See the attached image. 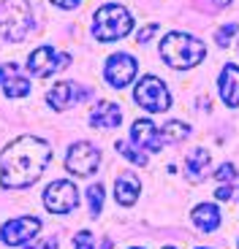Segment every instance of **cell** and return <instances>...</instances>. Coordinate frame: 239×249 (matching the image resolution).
<instances>
[{"instance_id": "1", "label": "cell", "mask_w": 239, "mask_h": 249, "mask_svg": "<svg viewBox=\"0 0 239 249\" xmlns=\"http://www.w3.org/2000/svg\"><path fill=\"white\" fill-rule=\"evenodd\" d=\"M52 157V146L36 136H19L0 155V184L3 190H25L36 184Z\"/></svg>"}, {"instance_id": "2", "label": "cell", "mask_w": 239, "mask_h": 249, "mask_svg": "<svg viewBox=\"0 0 239 249\" xmlns=\"http://www.w3.org/2000/svg\"><path fill=\"white\" fill-rule=\"evenodd\" d=\"M204 54H207V44L201 38L188 36V33H169L166 38H160V57L169 68H196L204 60Z\"/></svg>"}, {"instance_id": "3", "label": "cell", "mask_w": 239, "mask_h": 249, "mask_svg": "<svg viewBox=\"0 0 239 249\" xmlns=\"http://www.w3.org/2000/svg\"><path fill=\"white\" fill-rule=\"evenodd\" d=\"M33 30V0H0V36L25 41Z\"/></svg>"}, {"instance_id": "4", "label": "cell", "mask_w": 239, "mask_h": 249, "mask_svg": "<svg viewBox=\"0 0 239 249\" xmlns=\"http://www.w3.org/2000/svg\"><path fill=\"white\" fill-rule=\"evenodd\" d=\"M133 27V17L128 14V8L117 6V3H109L101 6L93 14V36L103 44L109 41H117V38H125Z\"/></svg>"}, {"instance_id": "5", "label": "cell", "mask_w": 239, "mask_h": 249, "mask_svg": "<svg viewBox=\"0 0 239 249\" xmlns=\"http://www.w3.org/2000/svg\"><path fill=\"white\" fill-rule=\"evenodd\" d=\"M133 98H136L139 106L150 114H163L171 108V95L158 76H141V81L133 89Z\"/></svg>"}, {"instance_id": "6", "label": "cell", "mask_w": 239, "mask_h": 249, "mask_svg": "<svg viewBox=\"0 0 239 249\" xmlns=\"http://www.w3.org/2000/svg\"><path fill=\"white\" fill-rule=\"evenodd\" d=\"M44 206L52 214H68L79 206V193L76 184L68 179H55L49 187L44 190Z\"/></svg>"}, {"instance_id": "7", "label": "cell", "mask_w": 239, "mask_h": 249, "mask_svg": "<svg viewBox=\"0 0 239 249\" xmlns=\"http://www.w3.org/2000/svg\"><path fill=\"white\" fill-rule=\"evenodd\" d=\"M71 65V54L65 52H55L52 46H38L36 52H30L27 57V71L38 79H46V76L57 73V71H63Z\"/></svg>"}, {"instance_id": "8", "label": "cell", "mask_w": 239, "mask_h": 249, "mask_svg": "<svg viewBox=\"0 0 239 249\" xmlns=\"http://www.w3.org/2000/svg\"><path fill=\"white\" fill-rule=\"evenodd\" d=\"M98 162H101V152L95 149L93 143L79 141L68 149V157H65V168L76 176H93L98 171Z\"/></svg>"}, {"instance_id": "9", "label": "cell", "mask_w": 239, "mask_h": 249, "mask_svg": "<svg viewBox=\"0 0 239 249\" xmlns=\"http://www.w3.org/2000/svg\"><path fill=\"white\" fill-rule=\"evenodd\" d=\"M38 231H41V219L38 217H17V219L3 225L0 238H3V244H8V247H22V244L33 241V238L38 236Z\"/></svg>"}, {"instance_id": "10", "label": "cell", "mask_w": 239, "mask_h": 249, "mask_svg": "<svg viewBox=\"0 0 239 249\" xmlns=\"http://www.w3.org/2000/svg\"><path fill=\"white\" fill-rule=\"evenodd\" d=\"M103 76L106 81L112 84L114 89H122L128 87L136 76V60H133L128 52H120V54H112L106 60V68H103Z\"/></svg>"}, {"instance_id": "11", "label": "cell", "mask_w": 239, "mask_h": 249, "mask_svg": "<svg viewBox=\"0 0 239 249\" xmlns=\"http://www.w3.org/2000/svg\"><path fill=\"white\" fill-rule=\"evenodd\" d=\"M87 89L79 84V81H57L55 87L46 92V103H49L55 111H65V108L76 106V103H82L87 98Z\"/></svg>"}, {"instance_id": "12", "label": "cell", "mask_w": 239, "mask_h": 249, "mask_svg": "<svg viewBox=\"0 0 239 249\" xmlns=\"http://www.w3.org/2000/svg\"><path fill=\"white\" fill-rule=\"evenodd\" d=\"M131 138L139 149H147V152H160L163 149V138L158 133V124L150 122V119H136L131 127Z\"/></svg>"}, {"instance_id": "13", "label": "cell", "mask_w": 239, "mask_h": 249, "mask_svg": "<svg viewBox=\"0 0 239 249\" xmlns=\"http://www.w3.org/2000/svg\"><path fill=\"white\" fill-rule=\"evenodd\" d=\"M218 87H220L223 103H226L228 108H239V65H234V62L223 65Z\"/></svg>"}, {"instance_id": "14", "label": "cell", "mask_w": 239, "mask_h": 249, "mask_svg": "<svg viewBox=\"0 0 239 249\" xmlns=\"http://www.w3.org/2000/svg\"><path fill=\"white\" fill-rule=\"evenodd\" d=\"M120 122H122V108L112 100H103L90 111V124L93 127H117Z\"/></svg>"}, {"instance_id": "15", "label": "cell", "mask_w": 239, "mask_h": 249, "mask_svg": "<svg viewBox=\"0 0 239 249\" xmlns=\"http://www.w3.org/2000/svg\"><path fill=\"white\" fill-rule=\"evenodd\" d=\"M141 193V181H139L136 174H120L117 181H114V195H117L120 206H133Z\"/></svg>"}, {"instance_id": "16", "label": "cell", "mask_w": 239, "mask_h": 249, "mask_svg": "<svg viewBox=\"0 0 239 249\" xmlns=\"http://www.w3.org/2000/svg\"><path fill=\"white\" fill-rule=\"evenodd\" d=\"M207 165H209V152L204 146H196L185 160V176L190 181H201L207 176Z\"/></svg>"}, {"instance_id": "17", "label": "cell", "mask_w": 239, "mask_h": 249, "mask_svg": "<svg viewBox=\"0 0 239 249\" xmlns=\"http://www.w3.org/2000/svg\"><path fill=\"white\" fill-rule=\"evenodd\" d=\"M193 222L199 231L204 233H212L220 228V212H218V206L212 203H201V206H196L193 209Z\"/></svg>"}, {"instance_id": "18", "label": "cell", "mask_w": 239, "mask_h": 249, "mask_svg": "<svg viewBox=\"0 0 239 249\" xmlns=\"http://www.w3.org/2000/svg\"><path fill=\"white\" fill-rule=\"evenodd\" d=\"M158 133H160L163 143H179V141H185V138L190 136V127L185 122H179V119H171V122L163 124V127H158Z\"/></svg>"}, {"instance_id": "19", "label": "cell", "mask_w": 239, "mask_h": 249, "mask_svg": "<svg viewBox=\"0 0 239 249\" xmlns=\"http://www.w3.org/2000/svg\"><path fill=\"white\" fill-rule=\"evenodd\" d=\"M0 87H3L6 98H25V95L30 92V81H27L25 76H19V73H11Z\"/></svg>"}, {"instance_id": "20", "label": "cell", "mask_w": 239, "mask_h": 249, "mask_svg": "<svg viewBox=\"0 0 239 249\" xmlns=\"http://www.w3.org/2000/svg\"><path fill=\"white\" fill-rule=\"evenodd\" d=\"M114 149H117V155H122L125 160H131L133 165H141V168L147 165V155H144V149H133V143H128V141H117V143H114Z\"/></svg>"}, {"instance_id": "21", "label": "cell", "mask_w": 239, "mask_h": 249, "mask_svg": "<svg viewBox=\"0 0 239 249\" xmlns=\"http://www.w3.org/2000/svg\"><path fill=\"white\" fill-rule=\"evenodd\" d=\"M87 200H90V214L93 217H98L103 209V187L101 184H93L87 187Z\"/></svg>"}, {"instance_id": "22", "label": "cell", "mask_w": 239, "mask_h": 249, "mask_svg": "<svg viewBox=\"0 0 239 249\" xmlns=\"http://www.w3.org/2000/svg\"><path fill=\"white\" fill-rule=\"evenodd\" d=\"M237 30H239L237 22H231V25H223L220 30L215 33V41H218V46H223V49H226V46L231 44V38L237 36Z\"/></svg>"}, {"instance_id": "23", "label": "cell", "mask_w": 239, "mask_h": 249, "mask_svg": "<svg viewBox=\"0 0 239 249\" xmlns=\"http://www.w3.org/2000/svg\"><path fill=\"white\" fill-rule=\"evenodd\" d=\"M74 249H93V233L90 231H79L74 236Z\"/></svg>"}, {"instance_id": "24", "label": "cell", "mask_w": 239, "mask_h": 249, "mask_svg": "<svg viewBox=\"0 0 239 249\" xmlns=\"http://www.w3.org/2000/svg\"><path fill=\"white\" fill-rule=\"evenodd\" d=\"M215 179H218V181H231V179H237V168H234L231 162H223L220 168L215 171Z\"/></svg>"}, {"instance_id": "25", "label": "cell", "mask_w": 239, "mask_h": 249, "mask_svg": "<svg viewBox=\"0 0 239 249\" xmlns=\"http://www.w3.org/2000/svg\"><path fill=\"white\" fill-rule=\"evenodd\" d=\"M215 195H218V200H234V198H237V187L220 184L218 190H215Z\"/></svg>"}, {"instance_id": "26", "label": "cell", "mask_w": 239, "mask_h": 249, "mask_svg": "<svg viewBox=\"0 0 239 249\" xmlns=\"http://www.w3.org/2000/svg\"><path fill=\"white\" fill-rule=\"evenodd\" d=\"M155 33H158V25H147V27H141V30H139L136 41H139V44H147V41H150Z\"/></svg>"}, {"instance_id": "27", "label": "cell", "mask_w": 239, "mask_h": 249, "mask_svg": "<svg viewBox=\"0 0 239 249\" xmlns=\"http://www.w3.org/2000/svg\"><path fill=\"white\" fill-rule=\"evenodd\" d=\"M27 249H57V238L52 236V238H46V241H38V244H33V247H27Z\"/></svg>"}, {"instance_id": "28", "label": "cell", "mask_w": 239, "mask_h": 249, "mask_svg": "<svg viewBox=\"0 0 239 249\" xmlns=\"http://www.w3.org/2000/svg\"><path fill=\"white\" fill-rule=\"evenodd\" d=\"M52 3H55L57 8H76L82 0H52Z\"/></svg>"}, {"instance_id": "29", "label": "cell", "mask_w": 239, "mask_h": 249, "mask_svg": "<svg viewBox=\"0 0 239 249\" xmlns=\"http://www.w3.org/2000/svg\"><path fill=\"white\" fill-rule=\"evenodd\" d=\"M212 6H228V3H234V0H209Z\"/></svg>"}, {"instance_id": "30", "label": "cell", "mask_w": 239, "mask_h": 249, "mask_svg": "<svg viewBox=\"0 0 239 249\" xmlns=\"http://www.w3.org/2000/svg\"><path fill=\"white\" fill-rule=\"evenodd\" d=\"M163 249H174V247H163Z\"/></svg>"}, {"instance_id": "31", "label": "cell", "mask_w": 239, "mask_h": 249, "mask_svg": "<svg viewBox=\"0 0 239 249\" xmlns=\"http://www.w3.org/2000/svg\"><path fill=\"white\" fill-rule=\"evenodd\" d=\"M199 249H204V247H199Z\"/></svg>"}]
</instances>
